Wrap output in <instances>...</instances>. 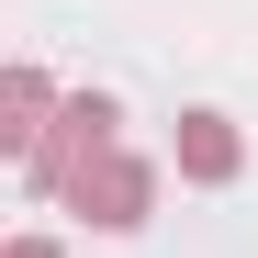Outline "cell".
I'll return each instance as SVG.
<instances>
[{
    "instance_id": "obj_1",
    "label": "cell",
    "mask_w": 258,
    "mask_h": 258,
    "mask_svg": "<svg viewBox=\"0 0 258 258\" xmlns=\"http://www.w3.org/2000/svg\"><path fill=\"white\" fill-rule=\"evenodd\" d=\"M56 123H68V135H45V146H34V180H45V191H68V180H79V168H90V157L112 146V101L90 90V101H68Z\"/></svg>"
},
{
    "instance_id": "obj_2",
    "label": "cell",
    "mask_w": 258,
    "mask_h": 258,
    "mask_svg": "<svg viewBox=\"0 0 258 258\" xmlns=\"http://www.w3.org/2000/svg\"><path fill=\"white\" fill-rule=\"evenodd\" d=\"M68 191H79V213H90V225H146V191H157V180H146L135 157H112V146H101Z\"/></svg>"
},
{
    "instance_id": "obj_3",
    "label": "cell",
    "mask_w": 258,
    "mask_h": 258,
    "mask_svg": "<svg viewBox=\"0 0 258 258\" xmlns=\"http://www.w3.org/2000/svg\"><path fill=\"white\" fill-rule=\"evenodd\" d=\"M180 168H191V180H236V135H225V112H180Z\"/></svg>"
},
{
    "instance_id": "obj_4",
    "label": "cell",
    "mask_w": 258,
    "mask_h": 258,
    "mask_svg": "<svg viewBox=\"0 0 258 258\" xmlns=\"http://www.w3.org/2000/svg\"><path fill=\"white\" fill-rule=\"evenodd\" d=\"M34 112H45V79H34V68H12V135H34Z\"/></svg>"
},
{
    "instance_id": "obj_5",
    "label": "cell",
    "mask_w": 258,
    "mask_h": 258,
    "mask_svg": "<svg viewBox=\"0 0 258 258\" xmlns=\"http://www.w3.org/2000/svg\"><path fill=\"white\" fill-rule=\"evenodd\" d=\"M12 258H56V247H12Z\"/></svg>"
}]
</instances>
